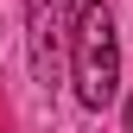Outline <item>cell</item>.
Here are the masks:
<instances>
[{
  "mask_svg": "<svg viewBox=\"0 0 133 133\" xmlns=\"http://www.w3.org/2000/svg\"><path fill=\"white\" fill-rule=\"evenodd\" d=\"M127 133H133V95H127Z\"/></svg>",
  "mask_w": 133,
  "mask_h": 133,
  "instance_id": "3957f363",
  "label": "cell"
},
{
  "mask_svg": "<svg viewBox=\"0 0 133 133\" xmlns=\"http://www.w3.org/2000/svg\"><path fill=\"white\" fill-rule=\"evenodd\" d=\"M76 6H82V0H25V51H32V76H38V89H57V82L70 76Z\"/></svg>",
  "mask_w": 133,
  "mask_h": 133,
  "instance_id": "7a4b0ae2",
  "label": "cell"
},
{
  "mask_svg": "<svg viewBox=\"0 0 133 133\" xmlns=\"http://www.w3.org/2000/svg\"><path fill=\"white\" fill-rule=\"evenodd\" d=\"M70 82L76 102L102 114L121 89V38H114V13L108 0H82L76 6V32H70Z\"/></svg>",
  "mask_w": 133,
  "mask_h": 133,
  "instance_id": "6da1fadb",
  "label": "cell"
}]
</instances>
